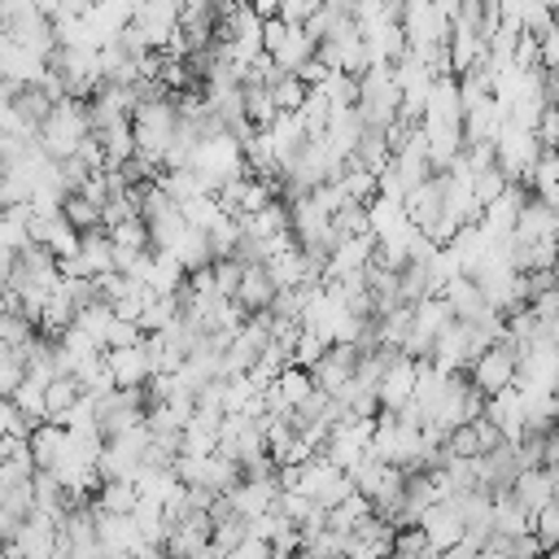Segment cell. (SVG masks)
<instances>
[{
	"label": "cell",
	"instance_id": "33",
	"mask_svg": "<svg viewBox=\"0 0 559 559\" xmlns=\"http://www.w3.org/2000/svg\"><path fill=\"white\" fill-rule=\"evenodd\" d=\"M179 319V297H148L144 301V310H140V332L148 336V332H162V328H170Z\"/></svg>",
	"mask_w": 559,
	"mask_h": 559
},
{
	"label": "cell",
	"instance_id": "11",
	"mask_svg": "<svg viewBox=\"0 0 559 559\" xmlns=\"http://www.w3.org/2000/svg\"><path fill=\"white\" fill-rule=\"evenodd\" d=\"M419 533L428 537V550H450L454 542H463V515L454 507V498H437L419 511Z\"/></svg>",
	"mask_w": 559,
	"mask_h": 559
},
{
	"label": "cell",
	"instance_id": "51",
	"mask_svg": "<svg viewBox=\"0 0 559 559\" xmlns=\"http://www.w3.org/2000/svg\"><path fill=\"white\" fill-rule=\"evenodd\" d=\"M472 428H476V437H480V454L507 441V437H502V428H498V424H493L489 415H476V419H472Z\"/></svg>",
	"mask_w": 559,
	"mask_h": 559
},
{
	"label": "cell",
	"instance_id": "46",
	"mask_svg": "<svg viewBox=\"0 0 559 559\" xmlns=\"http://www.w3.org/2000/svg\"><path fill=\"white\" fill-rule=\"evenodd\" d=\"M135 341H144L140 323H135V319H122V314H114V319H109V328H105V349H118V345H135Z\"/></svg>",
	"mask_w": 559,
	"mask_h": 559
},
{
	"label": "cell",
	"instance_id": "6",
	"mask_svg": "<svg viewBox=\"0 0 559 559\" xmlns=\"http://www.w3.org/2000/svg\"><path fill=\"white\" fill-rule=\"evenodd\" d=\"M480 411H485V393H480L463 371H454V376L441 384L437 402L428 406V419H432V424H441V428L450 432L454 424H467V419H476Z\"/></svg>",
	"mask_w": 559,
	"mask_h": 559
},
{
	"label": "cell",
	"instance_id": "52",
	"mask_svg": "<svg viewBox=\"0 0 559 559\" xmlns=\"http://www.w3.org/2000/svg\"><path fill=\"white\" fill-rule=\"evenodd\" d=\"M546 467H550V472L559 476V428H555V432L546 437Z\"/></svg>",
	"mask_w": 559,
	"mask_h": 559
},
{
	"label": "cell",
	"instance_id": "34",
	"mask_svg": "<svg viewBox=\"0 0 559 559\" xmlns=\"http://www.w3.org/2000/svg\"><path fill=\"white\" fill-rule=\"evenodd\" d=\"M179 210H183V218L192 223V227H201V231H210L227 210L218 205V197L214 192H201V197H188V201H179Z\"/></svg>",
	"mask_w": 559,
	"mask_h": 559
},
{
	"label": "cell",
	"instance_id": "20",
	"mask_svg": "<svg viewBox=\"0 0 559 559\" xmlns=\"http://www.w3.org/2000/svg\"><path fill=\"white\" fill-rule=\"evenodd\" d=\"M402 210H406V218H411L419 231H428V227L437 223V214H441V175H432V179L406 188Z\"/></svg>",
	"mask_w": 559,
	"mask_h": 559
},
{
	"label": "cell",
	"instance_id": "9",
	"mask_svg": "<svg viewBox=\"0 0 559 559\" xmlns=\"http://www.w3.org/2000/svg\"><path fill=\"white\" fill-rule=\"evenodd\" d=\"M358 354H362V349H358L354 341H332V345L319 354V362L310 367V376H314V389H323V393L341 397V393H345V384L354 380Z\"/></svg>",
	"mask_w": 559,
	"mask_h": 559
},
{
	"label": "cell",
	"instance_id": "41",
	"mask_svg": "<svg viewBox=\"0 0 559 559\" xmlns=\"http://www.w3.org/2000/svg\"><path fill=\"white\" fill-rule=\"evenodd\" d=\"M314 507H319V502H314L310 493H301V489H280V493H275V511H280L284 520H293V524H301Z\"/></svg>",
	"mask_w": 559,
	"mask_h": 559
},
{
	"label": "cell",
	"instance_id": "12",
	"mask_svg": "<svg viewBox=\"0 0 559 559\" xmlns=\"http://www.w3.org/2000/svg\"><path fill=\"white\" fill-rule=\"evenodd\" d=\"M105 367H109V376H114L118 389H144V380L153 376V362H148V345L144 341L105 349Z\"/></svg>",
	"mask_w": 559,
	"mask_h": 559
},
{
	"label": "cell",
	"instance_id": "27",
	"mask_svg": "<svg viewBox=\"0 0 559 559\" xmlns=\"http://www.w3.org/2000/svg\"><path fill=\"white\" fill-rule=\"evenodd\" d=\"M26 445H31V459H35V467H52L57 463V454H61V445H66V428L61 424H52V419H39L31 432H26Z\"/></svg>",
	"mask_w": 559,
	"mask_h": 559
},
{
	"label": "cell",
	"instance_id": "15",
	"mask_svg": "<svg viewBox=\"0 0 559 559\" xmlns=\"http://www.w3.org/2000/svg\"><path fill=\"white\" fill-rule=\"evenodd\" d=\"M275 293H280V288H275L271 271H266L262 262H245V271H240V284H236L231 301H236L245 314H258V310H271Z\"/></svg>",
	"mask_w": 559,
	"mask_h": 559
},
{
	"label": "cell",
	"instance_id": "44",
	"mask_svg": "<svg viewBox=\"0 0 559 559\" xmlns=\"http://www.w3.org/2000/svg\"><path fill=\"white\" fill-rule=\"evenodd\" d=\"M493 542L502 546L507 559H542V542H537V533H515V537L493 533Z\"/></svg>",
	"mask_w": 559,
	"mask_h": 559
},
{
	"label": "cell",
	"instance_id": "25",
	"mask_svg": "<svg viewBox=\"0 0 559 559\" xmlns=\"http://www.w3.org/2000/svg\"><path fill=\"white\" fill-rule=\"evenodd\" d=\"M170 253H175V262L183 266V271H201V266H210L214 262V249H210V231H201V227H183L175 240H170Z\"/></svg>",
	"mask_w": 559,
	"mask_h": 559
},
{
	"label": "cell",
	"instance_id": "14",
	"mask_svg": "<svg viewBox=\"0 0 559 559\" xmlns=\"http://www.w3.org/2000/svg\"><path fill=\"white\" fill-rule=\"evenodd\" d=\"M44 70H48V57H39V52H31V48H22V44L0 35V79L4 83H13V87L39 83Z\"/></svg>",
	"mask_w": 559,
	"mask_h": 559
},
{
	"label": "cell",
	"instance_id": "3",
	"mask_svg": "<svg viewBox=\"0 0 559 559\" xmlns=\"http://www.w3.org/2000/svg\"><path fill=\"white\" fill-rule=\"evenodd\" d=\"M354 109L362 114L367 127H380V131L389 122H397V114H402V87L393 79V66H367L358 74V100H354Z\"/></svg>",
	"mask_w": 559,
	"mask_h": 559
},
{
	"label": "cell",
	"instance_id": "39",
	"mask_svg": "<svg viewBox=\"0 0 559 559\" xmlns=\"http://www.w3.org/2000/svg\"><path fill=\"white\" fill-rule=\"evenodd\" d=\"M507 183H511V179L502 175V166H498V162H493V166H485V170H472V192H476V201H480V205H489Z\"/></svg>",
	"mask_w": 559,
	"mask_h": 559
},
{
	"label": "cell",
	"instance_id": "18",
	"mask_svg": "<svg viewBox=\"0 0 559 559\" xmlns=\"http://www.w3.org/2000/svg\"><path fill=\"white\" fill-rule=\"evenodd\" d=\"M275 493H280V472L275 476H262V480H240L236 489H227V502H231L236 515L253 520V515H262V511L275 507Z\"/></svg>",
	"mask_w": 559,
	"mask_h": 559
},
{
	"label": "cell",
	"instance_id": "13",
	"mask_svg": "<svg viewBox=\"0 0 559 559\" xmlns=\"http://www.w3.org/2000/svg\"><path fill=\"white\" fill-rule=\"evenodd\" d=\"M376 393H380V411H402V406L415 397V358H406V354L397 349L393 362L384 367Z\"/></svg>",
	"mask_w": 559,
	"mask_h": 559
},
{
	"label": "cell",
	"instance_id": "24",
	"mask_svg": "<svg viewBox=\"0 0 559 559\" xmlns=\"http://www.w3.org/2000/svg\"><path fill=\"white\" fill-rule=\"evenodd\" d=\"M92 511L96 515H131L135 511V502H140V493H135V480H100L96 489H92Z\"/></svg>",
	"mask_w": 559,
	"mask_h": 559
},
{
	"label": "cell",
	"instance_id": "30",
	"mask_svg": "<svg viewBox=\"0 0 559 559\" xmlns=\"http://www.w3.org/2000/svg\"><path fill=\"white\" fill-rule=\"evenodd\" d=\"M240 87H245V118H249L258 131L271 127L275 114H280V109H275V92H271L266 83H240Z\"/></svg>",
	"mask_w": 559,
	"mask_h": 559
},
{
	"label": "cell",
	"instance_id": "23",
	"mask_svg": "<svg viewBox=\"0 0 559 559\" xmlns=\"http://www.w3.org/2000/svg\"><path fill=\"white\" fill-rule=\"evenodd\" d=\"M511 493L528 507V511H542L546 502H555V472L546 463L537 467H520V476L511 480Z\"/></svg>",
	"mask_w": 559,
	"mask_h": 559
},
{
	"label": "cell",
	"instance_id": "26",
	"mask_svg": "<svg viewBox=\"0 0 559 559\" xmlns=\"http://www.w3.org/2000/svg\"><path fill=\"white\" fill-rule=\"evenodd\" d=\"M493 533H502V537L533 533V511H528L511 489H498V493H493Z\"/></svg>",
	"mask_w": 559,
	"mask_h": 559
},
{
	"label": "cell",
	"instance_id": "55",
	"mask_svg": "<svg viewBox=\"0 0 559 559\" xmlns=\"http://www.w3.org/2000/svg\"><path fill=\"white\" fill-rule=\"evenodd\" d=\"M555 240H559V227H555Z\"/></svg>",
	"mask_w": 559,
	"mask_h": 559
},
{
	"label": "cell",
	"instance_id": "40",
	"mask_svg": "<svg viewBox=\"0 0 559 559\" xmlns=\"http://www.w3.org/2000/svg\"><path fill=\"white\" fill-rule=\"evenodd\" d=\"M328 345H332L328 336H319V332H310V328H301V332H297V341H293V362L310 371V367L319 362V354H323Z\"/></svg>",
	"mask_w": 559,
	"mask_h": 559
},
{
	"label": "cell",
	"instance_id": "54",
	"mask_svg": "<svg viewBox=\"0 0 559 559\" xmlns=\"http://www.w3.org/2000/svg\"><path fill=\"white\" fill-rule=\"evenodd\" d=\"M555 22H559V4H555Z\"/></svg>",
	"mask_w": 559,
	"mask_h": 559
},
{
	"label": "cell",
	"instance_id": "1",
	"mask_svg": "<svg viewBox=\"0 0 559 559\" xmlns=\"http://www.w3.org/2000/svg\"><path fill=\"white\" fill-rule=\"evenodd\" d=\"M87 135H92L87 100H83V96H57L52 109H48V118H44L39 131H35V144H39L52 162H61V157H70Z\"/></svg>",
	"mask_w": 559,
	"mask_h": 559
},
{
	"label": "cell",
	"instance_id": "2",
	"mask_svg": "<svg viewBox=\"0 0 559 559\" xmlns=\"http://www.w3.org/2000/svg\"><path fill=\"white\" fill-rule=\"evenodd\" d=\"M175 122H179V109H175V96H162V100H144L131 109V135H135V153L162 170L166 162V148L175 140Z\"/></svg>",
	"mask_w": 559,
	"mask_h": 559
},
{
	"label": "cell",
	"instance_id": "28",
	"mask_svg": "<svg viewBox=\"0 0 559 559\" xmlns=\"http://www.w3.org/2000/svg\"><path fill=\"white\" fill-rule=\"evenodd\" d=\"M411 218H406V210H402V201H393V197H371L367 201V227H371V236L380 240V236H393V231H402Z\"/></svg>",
	"mask_w": 559,
	"mask_h": 559
},
{
	"label": "cell",
	"instance_id": "7",
	"mask_svg": "<svg viewBox=\"0 0 559 559\" xmlns=\"http://www.w3.org/2000/svg\"><path fill=\"white\" fill-rule=\"evenodd\" d=\"M144 389H109L96 397V432L109 441L135 424H144Z\"/></svg>",
	"mask_w": 559,
	"mask_h": 559
},
{
	"label": "cell",
	"instance_id": "4",
	"mask_svg": "<svg viewBox=\"0 0 559 559\" xmlns=\"http://www.w3.org/2000/svg\"><path fill=\"white\" fill-rule=\"evenodd\" d=\"M537 157H542V144H537V135H533L528 127L507 122V127L498 131V140H493V162L502 166V175H507L511 183H528L533 170H537Z\"/></svg>",
	"mask_w": 559,
	"mask_h": 559
},
{
	"label": "cell",
	"instance_id": "10",
	"mask_svg": "<svg viewBox=\"0 0 559 559\" xmlns=\"http://www.w3.org/2000/svg\"><path fill=\"white\" fill-rule=\"evenodd\" d=\"M476 358V345H472V328L463 319H450L437 336H432V349H428V362L441 367V371H467V362Z\"/></svg>",
	"mask_w": 559,
	"mask_h": 559
},
{
	"label": "cell",
	"instance_id": "16",
	"mask_svg": "<svg viewBox=\"0 0 559 559\" xmlns=\"http://www.w3.org/2000/svg\"><path fill=\"white\" fill-rule=\"evenodd\" d=\"M310 393H314V376H310L306 367L288 362V367L266 384V411H293V406H301Z\"/></svg>",
	"mask_w": 559,
	"mask_h": 559
},
{
	"label": "cell",
	"instance_id": "42",
	"mask_svg": "<svg viewBox=\"0 0 559 559\" xmlns=\"http://www.w3.org/2000/svg\"><path fill=\"white\" fill-rule=\"evenodd\" d=\"M271 92H275V109H280V114H297L310 87H306V83H301L297 74H284V79H280V83H275Z\"/></svg>",
	"mask_w": 559,
	"mask_h": 559
},
{
	"label": "cell",
	"instance_id": "32",
	"mask_svg": "<svg viewBox=\"0 0 559 559\" xmlns=\"http://www.w3.org/2000/svg\"><path fill=\"white\" fill-rule=\"evenodd\" d=\"M362 515H371V502H367V498H362V493L354 489L349 498H341L336 507H328V528L345 537V533H349V528H354V524H358Z\"/></svg>",
	"mask_w": 559,
	"mask_h": 559
},
{
	"label": "cell",
	"instance_id": "50",
	"mask_svg": "<svg viewBox=\"0 0 559 559\" xmlns=\"http://www.w3.org/2000/svg\"><path fill=\"white\" fill-rule=\"evenodd\" d=\"M319 4H323V0H280V4H275V17H284V22H293V26H306Z\"/></svg>",
	"mask_w": 559,
	"mask_h": 559
},
{
	"label": "cell",
	"instance_id": "5",
	"mask_svg": "<svg viewBox=\"0 0 559 559\" xmlns=\"http://www.w3.org/2000/svg\"><path fill=\"white\" fill-rule=\"evenodd\" d=\"M515 371H520V349H515L507 336L493 341L489 349H480V354L467 362V380H472L485 397L511 389V384H515Z\"/></svg>",
	"mask_w": 559,
	"mask_h": 559
},
{
	"label": "cell",
	"instance_id": "48",
	"mask_svg": "<svg viewBox=\"0 0 559 559\" xmlns=\"http://www.w3.org/2000/svg\"><path fill=\"white\" fill-rule=\"evenodd\" d=\"M31 432V419L13 406V397H0V441L4 437H26Z\"/></svg>",
	"mask_w": 559,
	"mask_h": 559
},
{
	"label": "cell",
	"instance_id": "45",
	"mask_svg": "<svg viewBox=\"0 0 559 559\" xmlns=\"http://www.w3.org/2000/svg\"><path fill=\"white\" fill-rule=\"evenodd\" d=\"M22 376H26V362H22V354L17 349H0V397H9L17 384H22Z\"/></svg>",
	"mask_w": 559,
	"mask_h": 559
},
{
	"label": "cell",
	"instance_id": "29",
	"mask_svg": "<svg viewBox=\"0 0 559 559\" xmlns=\"http://www.w3.org/2000/svg\"><path fill=\"white\" fill-rule=\"evenodd\" d=\"M79 397H83V384H79L70 371H57V376L44 384V415L57 424V419L79 402Z\"/></svg>",
	"mask_w": 559,
	"mask_h": 559
},
{
	"label": "cell",
	"instance_id": "43",
	"mask_svg": "<svg viewBox=\"0 0 559 559\" xmlns=\"http://www.w3.org/2000/svg\"><path fill=\"white\" fill-rule=\"evenodd\" d=\"M533 533H537L542 550L559 546V498H555V502H546L542 511H533Z\"/></svg>",
	"mask_w": 559,
	"mask_h": 559
},
{
	"label": "cell",
	"instance_id": "38",
	"mask_svg": "<svg viewBox=\"0 0 559 559\" xmlns=\"http://www.w3.org/2000/svg\"><path fill=\"white\" fill-rule=\"evenodd\" d=\"M109 319H114V306L109 301H92V306H83L79 314H74V328H83L92 341H100V349H105V328H109Z\"/></svg>",
	"mask_w": 559,
	"mask_h": 559
},
{
	"label": "cell",
	"instance_id": "19",
	"mask_svg": "<svg viewBox=\"0 0 559 559\" xmlns=\"http://www.w3.org/2000/svg\"><path fill=\"white\" fill-rule=\"evenodd\" d=\"M144 284H148V293H157V297H179V288H183V280H188V271L175 262V253L170 249H148V266H144V275H140Z\"/></svg>",
	"mask_w": 559,
	"mask_h": 559
},
{
	"label": "cell",
	"instance_id": "35",
	"mask_svg": "<svg viewBox=\"0 0 559 559\" xmlns=\"http://www.w3.org/2000/svg\"><path fill=\"white\" fill-rule=\"evenodd\" d=\"M450 319H454V314H450V306H445V297H441V293H432V297L415 301V328H419L424 336H437Z\"/></svg>",
	"mask_w": 559,
	"mask_h": 559
},
{
	"label": "cell",
	"instance_id": "21",
	"mask_svg": "<svg viewBox=\"0 0 559 559\" xmlns=\"http://www.w3.org/2000/svg\"><path fill=\"white\" fill-rule=\"evenodd\" d=\"M555 227H559V214H555L537 192H528V201H524L520 214H515L511 236H515V240H546V236H555Z\"/></svg>",
	"mask_w": 559,
	"mask_h": 559
},
{
	"label": "cell",
	"instance_id": "53",
	"mask_svg": "<svg viewBox=\"0 0 559 559\" xmlns=\"http://www.w3.org/2000/svg\"><path fill=\"white\" fill-rule=\"evenodd\" d=\"M0 559H9V550H4V546H0Z\"/></svg>",
	"mask_w": 559,
	"mask_h": 559
},
{
	"label": "cell",
	"instance_id": "37",
	"mask_svg": "<svg viewBox=\"0 0 559 559\" xmlns=\"http://www.w3.org/2000/svg\"><path fill=\"white\" fill-rule=\"evenodd\" d=\"M441 450H445V459H476V454H480V437H476L472 419H467V424H454V428L445 432Z\"/></svg>",
	"mask_w": 559,
	"mask_h": 559
},
{
	"label": "cell",
	"instance_id": "47",
	"mask_svg": "<svg viewBox=\"0 0 559 559\" xmlns=\"http://www.w3.org/2000/svg\"><path fill=\"white\" fill-rule=\"evenodd\" d=\"M533 135H537V144H542V148H559V105H555V100L537 114Z\"/></svg>",
	"mask_w": 559,
	"mask_h": 559
},
{
	"label": "cell",
	"instance_id": "17",
	"mask_svg": "<svg viewBox=\"0 0 559 559\" xmlns=\"http://www.w3.org/2000/svg\"><path fill=\"white\" fill-rule=\"evenodd\" d=\"M376 258V236H345L332 245L328 262H323V280L328 275H349V271H367V262Z\"/></svg>",
	"mask_w": 559,
	"mask_h": 559
},
{
	"label": "cell",
	"instance_id": "49",
	"mask_svg": "<svg viewBox=\"0 0 559 559\" xmlns=\"http://www.w3.org/2000/svg\"><path fill=\"white\" fill-rule=\"evenodd\" d=\"M537 61H542V70L559 74V22H550V26L537 35Z\"/></svg>",
	"mask_w": 559,
	"mask_h": 559
},
{
	"label": "cell",
	"instance_id": "8",
	"mask_svg": "<svg viewBox=\"0 0 559 559\" xmlns=\"http://www.w3.org/2000/svg\"><path fill=\"white\" fill-rule=\"evenodd\" d=\"M0 35H4V39H13V44H22V48H31V52H39V57H48V52L57 48L52 13H48V9H39V4H31V9H22V13L4 17Z\"/></svg>",
	"mask_w": 559,
	"mask_h": 559
},
{
	"label": "cell",
	"instance_id": "36",
	"mask_svg": "<svg viewBox=\"0 0 559 559\" xmlns=\"http://www.w3.org/2000/svg\"><path fill=\"white\" fill-rule=\"evenodd\" d=\"M105 231H109V245H118V249H153L148 227H144L140 214H131V218H122V223H114V227H105Z\"/></svg>",
	"mask_w": 559,
	"mask_h": 559
},
{
	"label": "cell",
	"instance_id": "22",
	"mask_svg": "<svg viewBox=\"0 0 559 559\" xmlns=\"http://www.w3.org/2000/svg\"><path fill=\"white\" fill-rule=\"evenodd\" d=\"M441 297H445L450 314L463 319V323H472V319H480V314L489 310V301H485V293H480V284H476L472 275H454V280L441 288Z\"/></svg>",
	"mask_w": 559,
	"mask_h": 559
},
{
	"label": "cell",
	"instance_id": "31",
	"mask_svg": "<svg viewBox=\"0 0 559 559\" xmlns=\"http://www.w3.org/2000/svg\"><path fill=\"white\" fill-rule=\"evenodd\" d=\"M61 218L83 236V231H96V227H105L100 223V205H92L83 192H66L61 197Z\"/></svg>",
	"mask_w": 559,
	"mask_h": 559
}]
</instances>
